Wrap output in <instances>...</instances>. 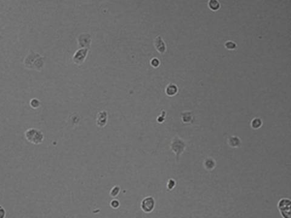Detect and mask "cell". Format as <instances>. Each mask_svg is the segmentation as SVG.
Returning a JSON list of instances; mask_svg holds the SVG:
<instances>
[{"label":"cell","instance_id":"cell-22","mask_svg":"<svg viewBox=\"0 0 291 218\" xmlns=\"http://www.w3.org/2000/svg\"><path fill=\"white\" fill-rule=\"evenodd\" d=\"M165 114H166L165 112H164V111H163L162 114L161 116H160L158 117V118L157 119L158 122H160V123H162V122H163V121H164V118H165Z\"/></svg>","mask_w":291,"mask_h":218},{"label":"cell","instance_id":"cell-13","mask_svg":"<svg viewBox=\"0 0 291 218\" xmlns=\"http://www.w3.org/2000/svg\"><path fill=\"white\" fill-rule=\"evenodd\" d=\"M263 125L262 120L259 118H254L250 122L251 127L254 129H260Z\"/></svg>","mask_w":291,"mask_h":218},{"label":"cell","instance_id":"cell-15","mask_svg":"<svg viewBox=\"0 0 291 218\" xmlns=\"http://www.w3.org/2000/svg\"><path fill=\"white\" fill-rule=\"evenodd\" d=\"M225 47L228 50L232 51V50L235 49V48L237 47V44L235 43H234V42H233L232 41H228L226 42V43H225Z\"/></svg>","mask_w":291,"mask_h":218},{"label":"cell","instance_id":"cell-11","mask_svg":"<svg viewBox=\"0 0 291 218\" xmlns=\"http://www.w3.org/2000/svg\"><path fill=\"white\" fill-rule=\"evenodd\" d=\"M178 92V87L173 84H170L166 88V93L169 96H173L175 95Z\"/></svg>","mask_w":291,"mask_h":218},{"label":"cell","instance_id":"cell-1","mask_svg":"<svg viewBox=\"0 0 291 218\" xmlns=\"http://www.w3.org/2000/svg\"><path fill=\"white\" fill-rule=\"evenodd\" d=\"M25 138L29 142L35 145H38L43 142L44 135L41 131L32 128L26 131Z\"/></svg>","mask_w":291,"mask_h":218},{"label":"cell","instance_id":"cell-17","mask_svg":"<svg viewBox=\"0 0 291 218\" xmlns=\"http://www.w3.org/2000/svg\"><path fill=\"white\" fill-rule=\"evenodd\" d=\"M175 186V181L173 180V179H169L168 183H167V187L169 190H172Z\"/></svg>","mask_w":291,"mask_h":218},{"label":"cell","instance_id":"cell-5","mask_svg":"<svg viewBox=\"0 0 291 218\" xmlns=\"http://www.w3.org/2000/svg\"><path fill=\"white\" fill-rule=\"evenodd\" d=\"M88 52V49H81L78 50L73 57V61L77 64H81L86 59Z\"/></svg>","mask_w":291,"mask_h":218},{"label":"cell","instance_id":"cell-16","mask_svg":"<svg viewBox=\"0 0 291 218\" xmlns=\"http://www.w3.org/2000/svg\"><path fill=\"white\" fill-rule=\"evenodd\" d=\"M119 192H120V187H118L117 186L114 187L112 189L111 192V195L113 197H115L118 194Z\"/></svg>","mask_w":291,"mask_h":218},{"label":"cell","instance_id":"cell-2","mask_svg":"<svg viewBox=\"0 0 291 218\" xmlns=\"http://www.w3.org/2000/svg\"><path fill=\"white\" fill-rule=\"evenodd\" d=\"M278 209L283 218H291V201L289 198L280 199L278 203Z\"/></svg>","mask_w":291,"mask_h":218},{"label":"cell","instance_id":"cell-8","mask_svg":"<svg viewBox=\"0 0 291 218\" xmlns=\"http://www.w3.org/2000/svg\"><path fill=\"white\" fill-rule=\"evenodd\" d=\"M181 118L183 123L184 124H192L194 122V117L191 112L186 111L181 114Z\"/></svg>","mask_w":291,"mask_h":218},{"label":"cell","instance_id":"cell-14","mask_svg":"<svg viewBox=\"0 0 291 218\" xmlns=\"http://www.w3.org/2000/svg\"><path fill=\"white\" fill-rule=\"evenodd\" d=\"M209 7L212 10H217L220 7V4L218 0H209Z\"/></svg>","mask_w":291,"mask_h":218},{"label":"cell","instance_id":"cell-3","mask_svg":"<svg viewBox=\"0 0 291 218\" xmlns=\"http://www.w3.org/2000/svg\"><path fill=\"white\" fill-rule=\"evenodd\" d=\"M186 145L185 142L179 138H175L172 141L171 144V150L175 153L177 159H179V157L184 152Z\"/></svg>","mask_w":291,"mask_h":218},{"label":"cell","instance_id":"cell-12","mask_svg":"<svg viewBox=\"0 0 291 218\" xmlns=\"http://www.w3.org/2000/svg\"><path fill=\"white\" fill-rule=\"evenodd\" d=\"M204 167L207 170H212L216 166V162L211 157L206 158L204 161Z\"/></svg>","mask_w":291,"mask_h":218},{"label":"cell","instance_id":"cell-9","mask_svg":"<svg viewBox=\"0 0 291 218\" xmlns=\"http://www.w3.org/2000/svg\"><path fill=\"white\" fill-rule=\"evenodd\" d=\"M228 145L232 148L240 147L241 145V141L240 138L235 136H230L228 140Z\"/></svg>","mask_w":291,"mask_h":218},{"label":"cell","instance_id":"cell-4","mask_svg":"<svg viewBox=\"0 0 291 218\" xmlns=\"http://www.w3.org/2000/svg\"><path fill=\"white\" fill-rule=\"evenodd\" d=\"M155 204V202L154 199L151 196L146 197L141 202V209L144 212L147 213H151L153 211V210L154 209Z\"/></svg>","mask_w":291,"mask_h":218},{"label":"cell","instance_id":"cell-20","mask_svg":"<svg viewBox=\"0 0 291 218\" xmlns=\"http://www.w3.org/2000/svg\"><path fill=\"white\" fill-rule=\"evenodd\" d=\"M111 205L112 207H113V209H117L120 205V203H119L118 201H117V200H113V201H112Z\"/></svg>","mask_w":291,"mask_h":218},{"label":"cell","instance_id":"cell-6","mask_svg":"<svg viewBox=\"0 0 291 218\" xmlns=\"http://www.w3.org/2000/svg\"><path fill=\"white\" fill-rule=\"evenodd\" d=\"M154 45L156 51L162 54L164 53L166 51V46L165 43L163 41V39L160 36H158L155 38Z\"/></svg>","mask_w":291,"mask_h":218},{"label":"cell","instance_id":"cell-10","mask_svg":"<svg viewBox=\"0 0 291 218\" xmlns=\"http://www.w3.org/2000/svg\"><path fill=\"white\" fill-rule=\"evenodd\" d=\"M91 43V36L88 34H83L80 36L78 39V45L81 47L89 46Z\"/></svg>","mask_w":291,"mask_h":218},{"label":"cell","instance_id":"cell-18","mask_svg":"<svg viewBox=\"0 0 291 218\" xmlns=\"http://www.w3.org/2000/svg\"><path fill=\"white\" fill-rule=\"evenodd\" d=\"M30 105L33 108H38L40 106V101L36 99H33L30 101Z\"/></svg>","mask_w":291,"mask_h":218},{"label":"cell","instance_id":"cell-7","mask_svg":"<svg viewBox=\"0 0 291 218\" xmlns=\"http://www.w3.org/2000/svg\"><path fill=\"white\" fill-rule=\"evenodd\" d=\"M107 114L104 111L101 112L98 114L96 118V124L98 127H104L107 123Z\"/></svg>","mask_w":291,"mask_h":218},{"label":"cell","instance_id":"cell-19","mask_svg":"<svg viewBox=\"0 0 291 218\" xmlns=\"http://www.w3.org/2000/svg\"><path fill=\"white\" fill-rule=\"evenodd\" d=\"M151 66H152V67H154L155 68H156V67H157L159 66V65H160V61H159V60H158V59H156V58H154L153 60H152L151 61Z\"/></svg>","mask_w":291,"mask_h":218},{"label":"cell","instance_id":"cell-21","mask_svg":"<svg viewBox=\"0 0 291 218\" xmlns=\"http://www.w3.org/2000/svg\"><path fill=\"white\" fill-rule=\"evenodd\" d=\"M6 216V211L4 208L0 205V218H3Z\"/></svg>","mask_w":291,"mask_h":218}]
</instances>
